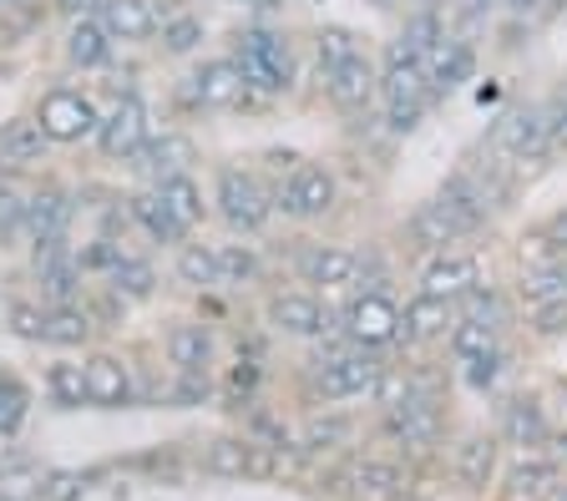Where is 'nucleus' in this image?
Instances as JSON below:
<instances>
[{
	"instance_id": "55",
	"label": "nucleus",
	"mask_w": 567,
	"mask_h": 501,
	"mask_svg": "<svg viewBox=\"0 0 567 501\" xmlns=\"http://www.w3.org/2000/svg\"><path fill=\"white\" fill-rule=\"evenodd\" d=\"M553 6H557V11H563V6H567V0H553Z\"/></svg>"
},
{
	"instance_id": "45",
	"label": "nucleus",
	"mask_w": 567,
	"mask_h": 501,
	"mask_svg": "<svg viewBox=\"0 0 567 501\" xmlns=\"http://www.w3.org/2000/svg\"><path fill=\"white\" fill-rule=\"evenodd\" d=\"M0 249H25V192L0 182Z\"/></svg>"
},
{
	"instance_id": "40",
	"label": "nucleus",
	"mask_w": 567,
	"mask_h": 501,
	"mask_svg": "<svg viewBox=\"0 0 567 501\" xmlns=\"http://www.w3.org/2000/svg\"><path fill=\"white\" fill-rule=\"evenodd\" d=\"M112 294L122 299V304H147V299L157 294V269H153V259H142V253H127V259L112 269V274L102 279Z\"/></svg>"
},
{
	"instance_id": "42",
	"label": "nucleus",
	"mask_w": 567,
	"mask_h": 501,
	"mask_svg": "<svg viewBox=\"0 0 567 501\" xmlns=\"http://www.w3.org/2000/svg\"><path fill=\"white\" fill-rule=\"evenodd\" d=\"M522 345H557V340H567V299H553V304H532V310H522Z\"/></svg>"
},
{
	"instance_id": "23",
	"label": "nucleus",
	"mask_w": 567,
	"mask_h": 501,
	"mask_svg": "<svg viewBox=\"0 0 567 501\" xmlns=\"http://www.w3.org/2000/svg\"><path fill=\"white\" fill-rule=\"evenodd\" d=\"M476 61H482V41H466V36H456V31H446V36L436 41V51L421 61L425 82H431V96L446 102L456 86H466L476 76Z\"/></svg>"
},
{
	"instance_id": "14",
	"label": "nucleus",
	"mask_w": 567,
	"mask_h": 501,
	"mask_svg": "<svg viewBox=\"0 0 567 501\" xmlns=\"http://www.w3.org/2000/svg\"><path fill=\"white\" fill-rule=\"evenodd\" d=\"M319 96H324V107H330L334 117H344V122L375 112V102H380V61H375V51H365V56H354V61H344V66H334V72L319 76Z\"/></svg>"
},
{
	"instance_id": "57",
	"label": "nucleus",
	"mask_w": 567,
	"mask_h": 501,
	"mask_svg": "<svg viewBox=\"0 0 567 501\" xmlns=\"http://www.w3.org/2000/svg\"><path fill=\"white\" fill-rule=\"evenodd\" d=\"M0 167H6V163H0Z\"/></svg>"
},
{
	"instance_id": "1",
	"label": "nucleus",
	"mask_w": 567,
	"mask_h": 501,
	"mask_svg": "<svg viewBox=\"0 0 567 501\" xmlns=\"http://www.w3.org/2000/svg\"><path fill=\"white\" fill-rule=\"evenodd\" d=\"M228 56L238 61L248 92L264 96V102H279V96H295L299 86V46L289 31L269 21H254V25H238L228 36Z\"/></svg>"
},
{
	"instance_id": "39",
	"label": "nucleus",
	"mask_w": 567,
	"mask_h": 501,
	"mask_svg": "<svg viewBox=\"0 0 567 501\" xmlns=\"http://www.w3.org/2000/svg\"><path fill=\"white\" fill-rule=\"evenodd\" d=\"M309 51H315V66H319V76L324 72H334V66H344V61H354V56H365V36L354 31V25H319L315 36H309Z\"/></svg>"
},
{
	"instance_id": "30",
	"label": "nucleus",
	"mask_w": 567,
	"mask_h": 501,
	"mask_svg": "<svg viewBox=\"0 0 567 501\" xmlns=\"http://www.w3.org/2000/svg\"><path fill=\"white\" fill-rule=\"evenodd\" d=\"M547 259H567V203L517 233V269L547 263Z\"/></svg>"
},
{
	"instance_id": "25",
	"label": "nucleus",
	"mask_w": 567,
	"mask_h": 501,
	"mask_svg": "<svg viewBox=\"0 0 567 501\" xmlns=\"http://www.w3.org/2000/svg\"><path fill=\"white\" fill-rule=\"evenodd\" d=\"M517 359H522V334H517V340H507V345H496L492 355L472 359V365H461L456 385L466 395H476V400H496V395L512 385V375H517Z\"/></svg>"
},
{
	"instance_id": "24",
	"label": "nucleus",
	"mask_w": 567,
	"mask_h": 501,
	"mask_svg": "<svg viewBox=\"0 0 567 501\" xmlns=\"http://www.w3.org/2000/svg\"><path fill=\"white\" fill-rule=\"evenodd\" d=\"M92 15L122 46H147V41H157V25H163V6L157 0H96Z\"/></svg>"
},
{
	"instance_id": "52",
	"label": "nucleus",
	"mask_w": 567,
	"mask_h": 501,
	"mask_svg": "<svg viewBox=\"0 0 567 501\" xmlns=\"http://www.w3.org/2000/svg\"><path fill=\"white\" fill-rule=\"evenodd\" d=\"M370 11H380V15H401V11H405V0H370Z\"/></svg>"
},
{
	"instance_id": "26",
	"label": "nucleus",
	"mask_w": 567,
	"mask_h": 501,
	"mask_svg": "<svg viewBox=\"0 0 567 501\" xmlns=\"http://www.w3.org/2000/svg\"><path fill=\"white\" fill-rule=\"evenodd\" d=\"M61 56H66L71 72H106L112 56H117V41L96 15H76L66 25V41H61Z\"/></svg>"
},
{
	"instance_id": "38",
	"label": "nucleus",
	"mask_w": 567,
	"mask_h": 501,
	"mask_svg": "<svg viewBox=\"0 0 567 501\" xmlns=\"http://www.w3.org/2000/svg\"><path fill=\"white\" fill-rule=\"evenodd\" d=\"M41 390H47V400L56 410H82V406H92L86 400V370H82V359L76 355H56L41 370Z\"/></svg>"
},
{
	"instance_id": "29",
	"label": "nucleus",
	"mask_w": 567,
	"mask_h": 501,
	"mask_svg": "<svg viewBox=\"0 0 567 501\" xmlns=\"http://www.w3.org/2000/svg\"><path fill=\"white\" fill-rule=\"evenodd\" d=\"M102 330V320L92 314L86 299L76 304H47V345L51 349H86Z\"/></svg>"
},
{
	"instance_id": "47",
	"label": "nucleus",
	"mask_w": 567,
	"mask_h": 501,
	"mask_svg": "<svg viewBox=\"0 0 567 501\" xmlns=\"http://www.w3.org/2000/svg\"><path fill=\"white\" fill-rule=\"evenodd\" d=\"M543 117L553 132V153H567V76L543 96Z\"/></svg>"
},
{
	"instance_id": "20",
	"label": "nucleus",
	"mask_w": 567,
	"mask_h": 501,
	"mask_svg": "<svg viewBox=\"0 0 567 501\" xmlns=\"http://www.w3.org/2000/svg\"><path fill=\"white\" fill-rule=\"evenodd\" d=\"M82 370H86V400H92V410L137 406V365L127 355H117V349H86Z\"/></svg>"
},
{
	"instance_id": "56",
	"label": "nucleus",
	"mask_w": 567,
	"mask_h": 501,
	"mask_svg": "<svg viewBox=\"0 0 567 501\" xmlns=\"http://www.w3.org/2000/svg\"><path fill=\"white\" fill-rule=\"evenodd\" d=\"M0 310H6V294H0Z\"/></svg>"
},
{
	"instance_id": "7",
	"label": "nucleus",
	"mask_w": 567,
	"mask_h": 501,
	"mask_svg": "<svg viewBox=\"0 0 567 501\" xmlns=\"http://www.w3.org/2000/svg\"><path fill=\"white\" fill-rule=\"evenodd\" d=\"M295 446L309 456V466L360 451V446H370V410L365 406H319V410H305Z\"/></svg>"
},
{
	"instance_id": "32",
	"label": "nucleus",
	"mask_w": 567,
	"mask_h": 501,
	"mask_svg": "<svg viewBox=\"0 0 567 501\" xmlns=\"http://www.w3.org/2000/svg\"><path fill=\"white\" fill-rule=\"evenodd\" d=\"M269 284V253L259 243H218V289H254Z\"/></svg>"
},
{
	"instance_id": "44",
	"label": "nucleus",
	"mask_w": 567,
	"mask_h": 501,
	"mask_svg": "<svg viewBox=\"0 0 567 501\" xmlns=\"http://www.w3.org/2000/svg\"><path fill=\"white\" fill-rule=\"evenodd\" d=\"M127 253H132V249H127L122 239H106V233H92V239H86L82 249H76V263H82V274H86V279H106L122 259H127Z\"/></svg>"
},
{
	"instance_id": "17",
	"label": "nucleus",
	"mask_w": 567,
	"mask_h": 501,
	"mask_svg": "<svg viewBox=\"0 0 567 501\" xmlns=\"http://www.w3.org/2000/svg\"><path fill=\"white\" fill-rule=\"evenodd\" d=\"M451 324H456V304L431 294H405L401 299V334H395V355H436L446 345Z\"/></svg>"
},
{
	"instance_id": "6",
	"label": "nucleus",
	"mask_w": 567,
	"mask_h": 501,
	"mask_svg": "<svg viewBox=\"0 0 567 501\" xmlns=\"http://www.w3.org/2000/svg\"><path fill=\"white\" fill-rule=\"evenodd\" d=\"M334 330L354 349L395 355V334H401V299H395V289H350L334 304Z\"/></svg>"
},
{
	"instance_id": "50",
	"label": "nucleus",
	"mask_w": 567,
	"mask_h": 501,
	"mask_svg": "<svg viewBox=\"0 0 567 501\" xmlns=\"http://www.w3.org/2000/svg\"><path fill=\"white\" fill-rule=\"evenodd\" d=\"M51 11L66 15V21H76V15H92L96 11V0H51Z\"/></svg>"
},
{
	"instance_id": "28",
	"label": "nucleus",
	"mask_w": 567,
	"mask_h": 501,
	"mask_svg": "<svg viewBox=\"0 0 567 501\" xmlns=\"http://www.w3.org/2000/svg\"><path fill=\"white\" fill-rule=\"evenodd\" d=\"M193 163H198V147H193L188 132H153L147 147L132 157V167H142L147 182H163L173 173H193Z\"/></svg>"
},
{
	"instance_id": "34",
	"label": "nucleus",
	"mask_w": 567,
	"mask_h": 501,
	"mask_svg": "<svg viewBox=\"0 0 567 501\" xmlns=\"http://www.w3.org/2000/svg\"><path fill=\"white\" fill-rule=\"evenodd\" d=\"M153 188L163 192V203L173 208V218H177L183 228H188V233H198V228L213 218V198L203 192V182L193 178V173H173V178L153 182Z\"/></svg>"
},
{
	"instance_id": "49",
	"label": "nucleus",
	"mask_w": 567,
	"mask_h": 501,
	"mask_svg": "<svg viewBox=\"0 0 567 501\" xmlns=\"http://www.w3.org/2000/svg\"><path fill=\"white\" fill-rule=\"evenodd\" d=\"M502 15H507V21L537 25V21H547V15H557V6L553 0H502Z\"/></svg>"
},
{
	"instance_id": "43",
	"label": "nucleus",
	"mask_w": 567,
	"mask_h": 501,
	"mask_svg": "<svg viewBox=\"0 0 567 501\" xmlns=\"http://www.w3.org/2000/svg\"><path fill=\"white\" fill-rule=\"evenodd\" d=\"M502 21V0H446V25L466 41H482Z\"/></svg>"
},
{
	"instance_id": "2",
	"label": "nucleus",
	"mask_w": 567,
	"mask_h": 501,
	"mask_svg": "<svg viewBox=\"0 0 567 501\" xmlns=\"http://www.w3.org/2000/svg\"><path fill=\"white\" fill-rule=\"evenodd\" d=\"M502 466H507V446L492 430V420L456 426L446 451H441V477H446V487L461 501H492L496 481H502Z\"/></svg>"
},
{
	"instance_id": "41",
	"label": "nucleus",
	"mask_w": 567,
	"mask_h": 501,
	"mask_svg": "<svg viewBox=\"0 0 567 501\" xmlns=\"http://www.w3.org/2000/svg\"><path fill=\"white\" fill-rule=\"evenodd\" d=\"M0 330L25 340V345H47V304L35 294H6V310H0Z\"/></svg>"
},
{
	"instance_id": "53",
	"label": "nucleus",
	"mask_w": 567,
	"mask_h": 501,
	"mask_svg": "<svg viewBox=\"0 0 567 501\" xmlns=\"http://www.w3.org/2000/svg\"><path fill=\"white\" fill-rule=\"evenodd\" d=\"M553 406H563V426H567V375L557 380V400H553Z\"/></svg>"
},
{
	"instance_id": "31",
	"label": "nucleus",
	"mask_w": 567,
	"mask_h": 501,
	"mask_svg": "<svg viewBox=\"0 0 567 501\" xmlns=\"http://www.w3.org/2000/svg\"><path fill=\"white\" fill-rule=\"evenodd\" d=\"M507 340H517V334H502V330H492V324H482V320H466V314H456V324H451L441 355H446L451 370H461V365H472V359L492 355V349L507 345Z\"/></svg>"
},
{
	"instance_id": "11",
	"label": "nucleus",
	"mask_w": 567,
	"mask_h": 501,
	"mask_svg": "<svg viewBox=\"0 0 567 501\" xmlns=\"http://www.w3.org/2000/svg\"><path fill=\"white\" fill-rule=\"evenodd\" d=\"M295 284L315 294H350L360 284V249L340 239H299L295 249Z\"/></svg>"
},
{
	"instance_id": "36",
	"label": "nucleus",
	"mask_w": 567,
	"mask_h": 501,
	"mask_svg": "<svg viewBox=\"0 0 567 501\" xmlns=\"http://www.w3.org/2000/svg\"><path fill=\"white\" fill-rule=\"evenodd\" d=\"M173 279L183 289H218V243H203V239H183L173 243Z\"/></svg>"
},
{
	"instance_id": "22",
	"label": "nucleus",
	"mask_w": 567,
	"mask_h": 501,
	"mask_svg": "<svg viewBox=\"0 0 567 501\" xmlns=\"http://www.w3.org/2000/svg\"><path fill=\"white\" fill-rule=\"evenodd\" d=\"M163 359L173 375H213L218 370V330L203 320H173L163 334Z\"/></svg>"
},
{
	"instance_id": "8",
	"label": "nucleus",
	"mask_w": 567,
	"mask_h": 501,
	"mask_svg": "<svg viewBox=\"0 0 567 501\" xmlns=\"http://www.w3.org/2000/svg\"><path fill=\"white\" fill-rule=\"evenodd\" d=\"M486 153L502 157V163H512L522 173V167H537L547 163L553 153V132H547V117H543V102H517V107H507L502 117L492 122V132H486Z\"/></svg>"
},
{
	"instance_id": "19",
	"label": "nucleus",
	"mask_w": 567,
	"mask_h": 501,
	"mask_svg": "<svg viewBox=\"0 0 567 501\" xmlns=\"http://www.w3.org/2000/svg\"><path fill=\"white\" fill-rule=\"evenodd\" d=\"M71 223H76V198L61 182L47 178L25 192V249L71 243Z\"/></svg>"
},
{
	"instance_id": "21",
	"label": "nucleus",
	"mask_w": 567,
	"mask_h": 501,
	"mask_svg": "<svg viewBox=\"0 0 567 501\" xmlns=\"http://www.w3.org/2000/svg\"><path fill=\"white\" fill-rule=\"evenodd\" d=\"M31 274H35V299L41 304H76V299H86V274L71 243L31 249Z\"/></svg>"
},
{
	"instance_id": "54",
	"label": "nucleus",
	"mask_w": 567,
	"mask_h": 501,
	"mask_svg": "<svg viewBox=\"0 0 567 501\" xmlns=\"http://www.w3.org/2000/svg\"><path fill=\"white\" fill-rule=\"evenodd\" d=\"M553 501H567V481H563V487H557V491H553Z\"/></svg>"
},
{
	"instance_id": "16",
	"label": "nucleus",
	"mask_w": 567,
	"mask_h": 501,
	"mask_svg": "<svg viewBox=\"0 0 567 501\" xmlns=\"http://www.w3.org/2000/svg\"><path fill=\"white\" fill-rule=\"evenodd\" d=\"M153 112H147V102H142L137 92L132 96H117L112 107L102 112V127H96V153L106 157V163H132V157L147 147V137H153Z\"/></svg>"
},
{
	"instance_id": "35",
	"label": "nucleus",
	"mask_w": 567,
	"mask_h": 501,
	"mask_svg": "<svg viewBox=\"0 0 567 501\" xmlns=\"http://www.w3.org/2000/svg\"><path fill=\"white\" fill-rule=\"evenodd\" d=\"M512 294H517L522 310H532V304H553V299H567V259H547V263H527V269H517Z\"/></svg>"
},
{
	"instance_id": "10",
	"label": "nucleus",
	"mask_w": 567,
	"mask_h": 501,
	"mask_svg": "<svg viewBox=\"0 0 567 501\" xmlns=\"http://www.w3.org/2000/svg\"><path fill=\"white\" fill-rule=\"evenodd\" d=\"M264 324H269V334H279V340L315 345L319 334H330L334 304L305 284H274L269 294H264Z\"/></svg>"
},
{
	"instance_id": "5",
	"label": "nucleus",
	"mask_w": 567,
	"mask_h": 501,
	"mask_svg": "<svg viewBox=\"0 0 567 501\" xmlns=\"http://www.w3.org/2000/svg\"><path fill=\"white\" fill-rule=\"evenodd\" d=\"M492 430L507 451H547L557 436V410L543 385H507L492 400Z\"/></svg>"
},
{
	"instance_id": "13",
	"label": "nucleus",
	"mask_w": 567,
	"mask_h": 501,
	"mask_svg": "<svg viewBox=\"0 0 567 501\" xmlns=\"http://www.w3.org/2000/svg\"><path fill=\"white\" fill-rule=\"evenodd\" d=\"M248 82H244V72H238V61L228 56H208V61H198L183 82H177V102L188 112H228V107H244L248 102Z\"/></svg>"
},
{
	"instance_id": "33",
	"label": "nucleus",
	"mask_w": 567,
	"mask_h": 501,
	"mask_svg": "<svg viewBox=\"0 0 567 501\" xmlns=\"http://www.w3.org/2000/svg\"><path fill=\"white\" fill-rule=\"evenodd\" d=\"M51 157V137L41 132L35 117L0 122V163L6 167H41Z\"/></svg>"
},
{
	"instance_id": "18",
	"label": "nucleus",
	"mask_w": 567,
	"mask_h": 501,
	"mask_svg": "<svg viewBox=\"0 0 567 501\" xmlns=\"http://www.w3.org/2000/svg\"><path fill=\"white\" fill-rule=\"evenodd\" d=\"M567 481V466L553 451H507L502 481L492 501H553V491Z\"/></svg>"
},
{
	"instance_id": "15",
	"label": "nucleus",
	"mask_w": 567,
	"mask_h": 501,
	"mask_svg": "<svg viewBox=\"0 0 567 501\" xmlns=\"http://www.w3.org/2000/svg\"><path fill=\"white\" fill-rule=\"evenodd\" d=\"M486 284V269H482V249L461 243V249H446L436 259L415 263V294H431V299H446V304H461L472 289Z\"/></svg>"
},
{
	"instance_id": "9",
	"label": "nucleus",
	"mask_w": 567,
	"mask_h": 501,
	"mask_svg": "<svg viewBox=\"0 0 567 501\" xmlns=\"http://www.w3.org/2000/svg\"><path fill=\"white\" fill-rule=\"evenodd\" d=\"M102 102H96L86 86H47L41 92V102H35L31 117L41 122V132L51 137V147H82L96 137V127H102Z\"/></svg>"
},
{
	"instance_id": "27",
	"label": "nucleus",
	"mask_w": 567,
	"mask_h": 501,
	"mask_svg": "<svg viewBox=\"0 0 567 501\" xmlns=\"http://www.w3.org/2000/svg\"><path fill=\"white\" fill-rule=\"evenodd\" d=\"M127 218H132V228H137L142 239H153L157 249H173V243H183V239H193L188 228L173 218V208L163 203V192L147 182V188H137V192H127Z\"/></svg>"
},
{
	"instance_id": "48",
	"label": "nucleus",
	"mask_w": 567,
	"mask_h": 501,
	"mask_svg": "<svg viewBox=\"0 0 567 501\" xmlns=\"http://www.w3.org/2000/svg\"><path fill=\"white\" fill-rule=\"evenodd\" d=\"M82 497H86L82 471H51V477H41V491H35V501H82Z\"/></svg>"
},
{
	"instance_id": "3",
	"label": "nucleus",
	"mask_w": 567,
	"mask_h": 501,
	"mask_svg": "<svg viewBox=\"0 0 567 501\" xmlns=\"http://www.w3.org/2000/svg\"><path fill=\"white\" fill-rule=\"evenodd\" d=\"M208 198H213V218L234 239H259L274 223V182L254 163H218Z\"/></svg>"
},
{
	"instance_id": "37",
	"label": "nucleus",
	"mask_w": 567,
	"mask_h": 501,
	"mask_svg": "<svg viewBox=\"0 0 567 501\" xmlns=\"http://www.w3.org/2000/svg\"><path fill=\"white\" fill-rule=\"evenodd\" d=\"M203 41H208V21L188 6H177V11H163V25H157V46L163 56L183 61V56H198Z\"/></svg>"
},
{
	"instance_id": "4",
	"label": "nucleus",
	"mask_w": 567,
	"mask_h": 501,
	"mask_svg": "<svg viewBox=\"0 0 567 501\" xmlns=\"http://www.w3.org/2000/svg\"><path fill=\"white\" fill-rule=\"evenodd\" d=\"M344 203V178L340 167L324 157H299L284 178H274V218L295 228H315L334 218Z\"/></svg>"
},
{
	"instance_id": "46",
	"label": "nucleus",
	"mask_w": 567,
	"mask_h": 501,
	"mask_svg": "<svg viewBox=\"0 0 567 501\" xmlns=\"http://www.w3.org/2000/svg\"><path fill=\"white\" fill-rule=\"evenodd\" d=\"M25 410H31V390L16 375H0V441H11L16 430H21Z\"/></svg>"
},
{
	"instance_id": "12",
	"label": "nucleus",
	"mask_w": 567,
	"mask_h": 501,
	"mask_svg": "<svg viewBox=\"0 0 567 501\" xmlns=\"http://www.w3.org/2000/svg\"><path fill=\"white\" fill-rule=\"evenodd\" d=\"M461 243H466V228L451 218V208L441 203V198L415 203L411 213L401 218V228H395V253L411 259V263H425V259H436V253H446V249H461Z\"/></svg>"
},
{
	"instance_id": "51",
	"label": "nucleus",
	"mask_w": 567,
	"mask_h": 501,
	"mask_svg": "<svg viewBox=\"0 0 567 501\" xmlns=\"http://www.w3.org/2000/svg\"><path fill=\"white\" fill-rule=\"evenodd\" d=\"M547 451H553L557 461L567 466V426H563V420H557V436H553V446H547Z\"/></svg>"
}]
</instances>
